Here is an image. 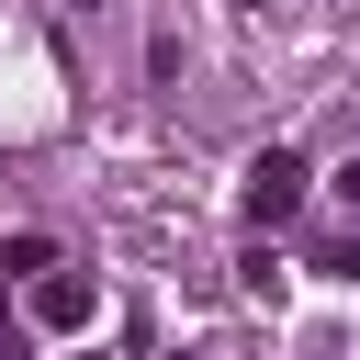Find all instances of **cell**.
<instances>
[{"label":"cell","instance_id":"cell-1","mask_svg":"<svg viewBox=\"0 0 360 360\" xmlns=\"http://www.w3.org/2000/svg\"><path fill=\"white\" fill-rule=\"evenodd\" d=\"M236 214H248V225H292V214H304V158H292V146H259L248 180H236Z\"/></svg>","mask_w":360,"mask_h":360},{"label":"cell","instance_id":"cell-2","mask_svg":"<svg viewBox=\"0 0 360 360\" xmlns=\"http://www.w3.org/2000/svg\"><path fill=\"white\" fill-rule=\"evenodd\" d=\"M22 315H34L45 338H90V315H101V292H90V270H34V292H22Z\"/></svg>","mask_w":360,"mask_h":360},{"label":"cell","instance_id":"cell-3","mask_svg":"<svg viewBox=\"0 0 360 360\" xmlns=\"http://www.w3.org/2000/svg\"><path fill=\"white\" fill-rule=\"evenodd\" d=\"M0 270H11V281H34V270H56V236H34V225H22V236H0Z\"/></svg>","mask_w":360,"mask_h":360},{"label":"cell","instance_id":"cell-4","mask_svg":"<svg viewBox=\"0 0 360 360\" xmlns=\"http://www.w3.org/2000/svg\"><path fill=\"white\" fill-rule=\"evenodd\" d=\"M338 202H360V158H349V169H338Z\"/></svg>","mask_w":360,"mask_h":360},{"label":"cell","instance_id":"cell-5","mask_svg":"<svg viewBox=\"0 0 360 360\" xmlns=\"http://www.w3.org/2000/svg\"><path fill=\"white\" fill-rule=\"evenodd\" d=\"M79 360H90V349H79Z\"/></svg>","mask_w":360,"mask_h":360}]
</instances>
